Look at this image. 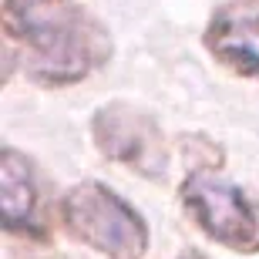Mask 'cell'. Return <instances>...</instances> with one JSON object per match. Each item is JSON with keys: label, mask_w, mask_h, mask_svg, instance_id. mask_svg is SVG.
<instances>
[{"label": "cell", "mask_w": 259, "mask_h": 259, "mask_svg": "<svg viewBox=\"0 0 259 259\" xmlns=\"http://www.w3.org/2000/svg\"><path fill=\"white\" fill-rule=\"evenodd\" d=\"M0 24L7 54L37 88H71L111 61V34L71 0H4Z\"/></svg>", "instance_id": "cell-1"}, {"label": "cell", "mask_w": 259, "mask_h": 259, "mask_svg": "<svg viewBox=\"0 0 259 259\" xmlns=\"http://www.w3.org/2000/svg\"><path fill=\"white\" fill-rule=\"evenodd\" d=\"M58 215L71 239L105 259H145L148 252V226L142 212L105 182L88 179L71 185L58 202Z\"/></svg>", "instance_id": "cell-2"}, {"label": "cell", "mask_w": 259, "mask_h": 259, "mask_svg": "<svg viewBox=\"0 0 259 259\" xmlns=\"http://www.w3.org/2000/svg\"><path fill=\"white\" fill-rule=\"evenodd\" d=\"M179 202L195 229L215 246L242 256L259 252V205L236 182L219 175V168L195 165L192 172H185Z\"/></svg>", "instance_id": "cell-3"}, {"label": "cell", "mask_w": 259, "mask_h": 259, "mask_svg": "<svg viewBox=\"0 0 259 259\" xmlns=\"http://www.w3.org/2000/svg\"><path fill=\"white\" fill-rule=\"evenodd\" d=\"M91 138L101 158L125 165L142 179H165L168 172V145H165L162 125L152 111L135 108L128 101H108L91 118Z\"/></svg>", "instance_id": "cell-4"}, {"label": "cell", "mask_w": 259, "mask_h": 259, "mask_svg": "<svg viewBox=\"0 0 259 259\" xmlns=\"http://www.w3.org/2000/svg\"><path fill=\"white\" fill-rule=\"evenodd\" d=\"M202 44L226 71L259 81V0H229L205 24Z\"/></svg>", "instance_id": "cell-5"}, {"label": "cell", "mask_w": 259, "mask_h": 259, "mask_svg": "<svg viewBox=\"0 0 259 259\" xmlns=\"http://www.w3.org/2000/svg\"><path fill=\"white\" fill-rule=\"evenodd\" d=\"M0 212H4V229L24 232V236H40V189L34 162L14 145L0 148Z\"/></svg>", "instance_id": "cell-6"}, {"label": "cell", "mask_w": 259, "mask_h": 259, "mask_svg": "<svg viewBox=\"0 0 259 259\" xmlns=\"http://www.w3.org/2000/svg\"><path fill=\"white\" fill-rule=\"evenodd\" d=\"M175 259H209V256H205L202 249H182V252H179Z\"/></svg>", "instance_id": "cell-7"}]
</instances>
